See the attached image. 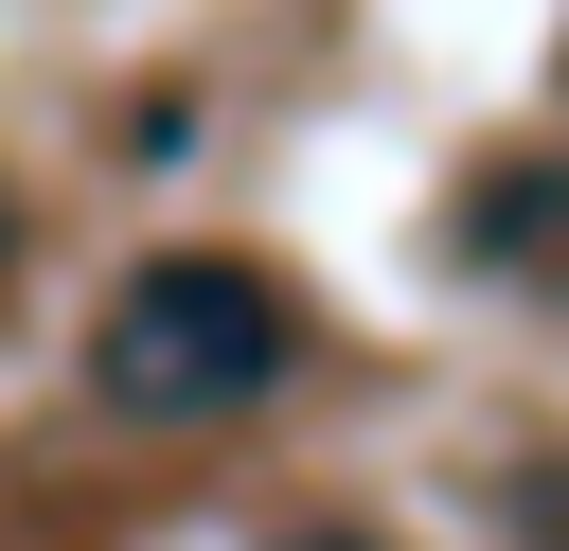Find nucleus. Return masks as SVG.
<instances>
[{
	"label": "nucleus",
	"mask_w": 569,
	"mask_h": 551,
	"mask_svg": "<svg viewBox=\"0 0 569 551\" xmlns=\"http://www.w3.org/2000/svg\"><path fill=\"white\" fill-rule=\"evenodd\" d=\"M0 267H18V213H0Z\"/></svg>",
	"instance_id": "20e7f679"
},
{
	"label": "nucleus",
	"mask_w": 569,
	"mask_h": 551,
	"mask_svg": "<svg viewBox=\"0 0 569 551\" xmlns=\"http://www.w3.org/2000/svg\"><path fill=\"white\" fill-rule=\"evenodd\" d=\"M551 213H569V178H551V160H480V249H498V267H533V249H551Z\"/></svg>",
	"instance_id": "f03ea898"
},
{
	"label": "nucleus",
	"mask_w": 569,
	"mask_h": 551,
	"mask_svg": "<svg viewBox=\"0 0 569 551\" xmlns=\"http://www.w3.org/2000/svg\"><path fill=\"white\" fill-rule=\"evenodd\" d=\"M284 551H373V533H284Z\"/></svg>",
	"instance_id": "7ed1b4c3"
},
{
	"label": "nucleus",
	"mask_w": 569,
	"mask_h": 551,
	"mask_svg": "<svg viewBox=\"0 0 569 551\" xmlns=\"http://www.w3.org/2000/svg\"><path fill=\"white\" fill-rule=\"evenodd\" d=\"M302 373V302L249 267V249H160L107 284V391L196 427V409H267Z\"/></svg>",
	"instance_id": "f257e3e1"
}]
</instances>
